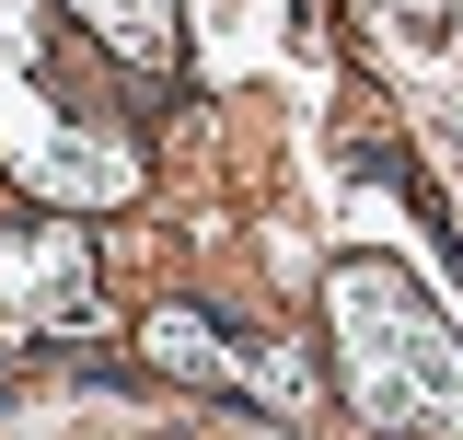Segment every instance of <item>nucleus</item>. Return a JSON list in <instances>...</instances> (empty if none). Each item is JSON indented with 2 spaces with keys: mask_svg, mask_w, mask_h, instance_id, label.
Here are the masks:
<instances>
[{
  "mask_svg": "<svg viewBox=\"0 0 463 440\" xmlns=\"http://www.w3.org/2000/svg\"><path fill=\"white\" fill-rule=\"evenodd\" d=\"M151 348H163L174 371H209L221 394H279V383H267V371H255V359H243L221 325H197V313H163V325H151Z\"/></svg>",
  "mask_w": 463,
  "mask_h": 440,
  "instance_id": "1",
  "label": "nucleus"
}]
</instances>
